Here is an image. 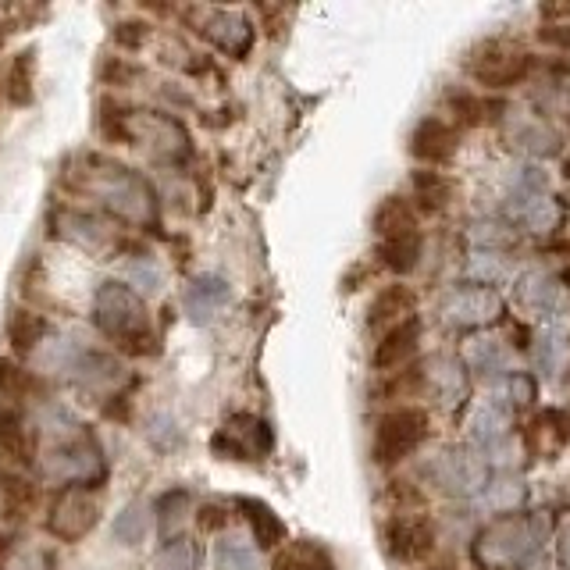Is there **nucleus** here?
Segmentation results:
<instances>
[{
    "mask_svg": "<svg viewBox=\"0 0 570 570\" xmlns=\"http://www.w3.org/2000/svg\"><path fill=\"white\" fill-rule=\"evenodd\" d=\"M72 186L90 193L107 211L118 214L122 221H132V225H150L157 218V193L150 179H143L139 171L125 168V164L93 157L79 171H72Z\"/></svg>",
    "mask_w": 570,
    "mask_h": 570,
    "instance_id": "obj_1",
    "label": "nucleus"
},
{
    "mask_svg": "<svg viewBox=\"0 0 570 570\" xmlns=\"http://www.w3.org/2000/svg\"><path fill=\"white\" fill-rule=\"evenodd\" d=\"M104 132L129 147H143L154 161L182 164L189 157V132L179 118L161 111H122L104 114Z\"/></svg>",
    "mask_w": 570,
    "mask_h": 570,
    "instance_id": "obj_2",
    "label": "nucleus"
},
{
    "mask_svg": "<svg viewBox=\"0 0 570 570\" xmlns=\"http://www.w3.org/2000/svg\"><path fill=\"white\" fill-rule=\"evenodd\" d=\"M93 321L97 328L125 346L129 353H150L154 350V328L150 314L139 300V293L125 282H104L93 296Z\"/></svg>",
    "mask_w": 570,
    "mask_h": 570,
    "instance_id": "obj_3",
    "label": "nucleus"
},
{
    "mask_svg": "<svg viewBox=\"0 0 570 570\" xmlns=\"http://www.w3.org/2000/svg\"><path fill=\"white\" fill-rule=\"evenodd\" d=\"M40 474L54 485H86L104 474V453L100 442L93 439L82 424L61 421L54 432V446L40 456Z\"/></svg>",
    "mask_w": 570,
    "mask_h": 570,
    "instance_id": "obj_4",
    "label": "nucleus"
},
{
    "mask_svg": "<svg viewBox=\"0 0 570 570\" xmlns=\"http://www.w3.org/2000/svg\"><path fill=\"white\" fill-rule=\"evenodd\" d=\"M542 542V521L538 517H503L485 528L474 542V560L485 570H503L524 563Z\"/></svg>",
    "mask_w": 570,
    "mask_h": 570,
    "instance_id": "obj_5",
    "label": "nucleus"
},
{
    "mask_svg": "<svg viewBox=\"0 0 570 570\" xmlns=\"http://www.w3.org/2000/svg\"><path fill=\"white\" fill-rule=\"evenodd\" d=\"M432 432V421H428V410L421 407H399L378 421L375 432V460L378 464H399L407 460L424 439Z\"/></svg>",
    "mask_w": 570,
    "mask_h": 570,
    "instance_id": "obj_6",
    "label": "nucleus"
},
{
    "mask_svg": "<svg viewBox=\"0 0 570 570\" xmlns=\"http://www.w3.org/2000/svg\"><path fill=\"white\" fill-rule=\"evenodd\" d=\"M97 521H100L97 496L86 489H68L57 496L54 506H50L47 528H50V535L61 538V542H82V538L97 528Z\"/></svg>",
    "mask_w": 570,
    "mask_h": 570,
    "instance_id": "obj_7",
    "label": "nucleus"
},
{
    "mask_svg": "<svg viewBox=\"0 0 570 570\" xmlns=\"http://www.w3.org/2000/svg\"><path fill=\"white\" fill-rule=\"evenodd\" d=\"M503 314V296L485 285H460L442 300V321L453 328H481Z\"/></svg>",
    "mask_w": 570,
    "mask_h": 570,
    "instance_id": "obj_8",
    "label": "nucleus"
},
{
    "mask_svg": "<svg viewBox=\"0 0 570 570\" xmlns=\"http://www.w3.org/2000/svg\"><path fill=\"white\" fill-rule=\"evenodd\" d=\"M214 453L225 456V460H261L271 449V428L268 421L253 414H236L228 417L225 428L214 435Z\"/></svg>",
    "mask_w": 570,
    "mask_h": 570,
    "instance_id": "obj_9",
    "label": "nucleus"
},
{
    "mask_svg": "<svg viewBox=\"0 0 570 570\" xmlns=\"http://www.w3.org/2000/svg\"><path fill=\"white\" fill-rule=\"evenodd\" d=\"M432 474L453 496L485 489V464L478 460V453H467V449H442L432 460Z\"/></svg>",
    "mask_w": 570,
    "mask_h": 570,
    "instance_id": "obj_10",
    "label": "nucleus"
},
{
    "mask_svg": "<svg viewBox=\"0 0 570 570\" xmlns=\"http://www.w3.org/2000/svg\"><path fill=\"white\" fill-rule=\"evenodd\" d=\"M385 549L392 560L399 563H417L435 549V528L424 517H392L385 524Z\"/></svg>",
    "mask_w": 570,
    "mask_h": 570,
    "instance_id": "obj_11",
    "label": "nucleus"
},
{
    "mask_svg": "<svg viewBox=\"0 0 570 570\" xmlns=\"http://www.w3.org/2000/svg\"><path fill=\"white\" fill-rule=\"evenodd\" d=\"M524 72H528V57L521 50L499 47V43L481 47L471 61V75L481 86H513L524 79Z\"/></svg>",
    "mask_w": 570,
    "mask_h": 570,
    "instance_id": "obj_12",
    "label": "nucleus"
},
{
    "mask_svg": "<svg viewBox=\"0 0 570 570\" xmlns=\"http://www.w3.org/2000/svg\"><path fill=\"white\" fill-rule=\"evenodd\" d=\"M200 33L232 57H246L253 47V25L239 11H207L204 22H200Z\"/></svg>",
    "mask_w": 570,
    "mask_h": 570,
    "instance_id": "obj_13",
    "label": "nucleus"
},
{
    "mask_svg": "<svg viewBox=\"0 0 570 570\" xmlns=\"http://www.w3.org/2000/svg\"><path fill=\"white\" fill-rule=\"evenodd\" d=\"M513 296L528 310L531 318H553L560 310V278H553L549 271H524L513 285Z\"/></svg>",
    "mask_w": 570,
    "mask_h": 570,
    "instance_id": "obj_14",
    "label": "nucleus"
},
{
    "mask_svg": "<svg viewBox=\"0 0 570 570\" xmlns=\"http://www.w3.org/2000/svg\"><path fill=\"white\" fill-rule=\"evenodd\" d=\"M232 300V289L221 275H200L189 282V289L182 293V310L193 325H207L225 303Z\"/></svg>",
    "mask_w": 570,
    "mask_h": 570,
    "instance_id": "obj_15",
    "label": "nucleus"
},
{
    "mask_svg": "<svg viewBox=\"0 0 570 570\" xmlns=\"http://www.w3.org/2000/svg\"><path fill=\"white\" fill-rule=\"evenodd\" d=\"M36 439L33 428L25 424V417L15 407H0V460H8L15 467H25L36 460Z\"/></svg>",
    "mask_w": 570,
    "mask_h": 570,
    "instance_id": "obj_16",
    "label": "nucleus"
},
{
    "mask_svg": "<svg viewBox=\"0 0 570 570\" xmlns=\"http://www.w3.org/2000/svg\"><path fill=\"white\" fill-rule=\"evenodd\" d=\"M414 307H417L414 289H407V285H389V289H382V293L371 300V307H367V328H375V332L385 335L389 328L410 321Z\"/></svg>",
    "mask_w": 570,
    "mask_h": 570,
    "instance_id": "obj_17",
    "label": "nucleus"
},
{
    "mask_svg": "<svg viewBox=\"0 0 570 570\" xmlns=\"http://www.w3.org/2000/svg\"><path fill=\"white\" fill-rule=\"evenodd\" d=\"M417 342H421V321L417 318L389 328L375 346V367L378 371H392V367L407 364V360L417 353Z\"/></svg>",
    "mask_w": 570,
    "mask_h": 570,
    "instance_id": "obj_18",
    "label": "nucleus"
},
{
    "mask_svg": "<svg viewBox=\"0 0 570 570\" xmlns=\"http://www.w3.org/2000/svg\"><path fill=\"white\" fill-rule=\"evenodd\" d=\"M506 214L521 228H528V232H553L560 225V207L546 193H531V196L513 193L510 204H506Z\"/></svg>",
    "mask_w": 570,
    "mask_h": 570,
    "instance_id": "obj_19",
    "label": "nucleus"
},
{
    "mask_svg": "<svg viewBox=\"0 0 570 570\" xmlns=\"http://www.w3.org/2000/svg\"><path fill=\"white\" fill-rule=\"evenodd\" d=\"M453 150H456V132L449 129L446 122H439V118H424L414 129V136H410V154H414L417 161H428V164L449 161Z\"/></svg>",
    "mask_w": 570,
    "mask_h": 570,
    "instance_id": "obj_20",
    "label": "nucleus"
},
{
    "mask_svg": "<svg viewBox=\"0 0 570 570\" xmlns=\"http://www.w3.org/2000/svg\"><path fill=\"white\" fill-rule=\"evenodd\" d=\"M506 428H510V414L503 410V403L496 399H478L467 417V435H471L474 446L489 449L496 442L506 439Z\"/></svg>",
    "mask_w": 570,
    "mask_h": 570,
    "instance_id": "obj_21",
    "label": "nucleus"
},
{
    "mask_svg": "<svg viewBox=\"0 0 570 570\" xmlns=\"http://www.w3.org/2000/svg\"><path fill=\"white\" fill-rule=\"evenodd\" d=\"M57 232H61L68 243L82 246V250H90V253H104L107 246H111V228L93 218V214H82V211L57 214Z\"/></svg>",
    "mask_w": 570,
    "mask_h": 570,
    "instance_id": "obj_22",
    "label": "nucleus"
},
{
    "mask_svg": "<svg viewBox=\"0 0 570 570\" xmlns=\"http://www.w3.org/2000/svg\"><path fill=\"white\" fill-rule=\"evenodd\" d=\"M506 136H510L513 147L528 157L560 154V136H556L546 122H538V118H513V122L506 125Z\"/></svg>",
    "mask_w": 570,
    "mask_h": 570,
    "instance_id": "obj_23",
    "label": "nucleus"
},
{
    "mask_svg": "<svg viewBox=\"0 0 570 570\" xmlns=\"http://www.w3.org/2000/svg\"><path fill=\"white\" fill-rule=\"evenodd\" d=\"M239 510H243V517H246V524H250L253 542H257V546H264V549L282 546L285 524L268 503H261V499H239Z\"/></svg>",
    "mask_w": 570,
    "mask_h": 570,
    "instance_id": "obj_24",
    "label": "nucleus"
},
{
    "mask_svg": "<svg viewBox=\"0 0 570 570\" xmlns=\"http://www.w3.org/2000/svg\"><path fill=\"white\" fill-rule=\"evenodd\" d=\"M72 371H75V378L93 392L111 389V385H118V378H122L118 360L104 357V353H79V357L72 360Z\"/></svg>",
    "mask_w": 570,
    "mask_h": 570,
    "instance_id": "obj_25",
    "label": "nucleus"
},
{
    "mask_svg": "<svg viewBox=\"0 0 570 570\" xmlns=\"http://www.w3.org/2000/svg\"><path fill=\"white\" fill-rule=\"evenodd\" d=\"M506 339H496V335H474L464 346V360L474 375H499L506 367Z\"/></svg>",
    "mask_w": 570,
    "mask_h": 570,
    "instance_id": "obj_26",
    "label": "nucleus"
},
{
    "mask_svg": "<svg viewBox=\"0 0 570 570\" xmlns=\"http://www.w3.org/2000/svg\"><path fill=\"white\" fill-rule=\"evenodd\" d=\"M189 492L186 489H168L157 496L154 503V524H157V535L164 538V542H171V538L179 535L182 521H186V513H189Z\"/></svg>",
    "mask_w": 570,
    "mask_h": 570,
    "instance_id": "obj_27",
    "label": "nucleus"
},
{
    "mask_svg": "<svg viewBox=\"0 0 570 570\" xmlns=\"http://www.w3.org/2000/svg\"><path fill=\"white\" fill-rule=\"evenodd\" d=\"M375 232L382 239L392 236H407V232H417V218L414 207L403 200V196H385L375 211Z\"/></svg>",
    "mask_w": 570,
    "mask_h": 570,
    "instance_id": "obj_28",
    "label": "nucleus"
},
{
    "mask_svg": "<svg viewBox=\"0 0 570 570\" xmlns=\"http://www.w3.org/2000/svg\"><path fill=\"white\" fill-rule=\"evenodd\" d=\"M378 257H382V264L392 271V275H407V271H414L417 261H421V236H417V232H407V236L382 239Z\"/></svg>",
    "mask_w": 570,
    "mask_h": 570,
    "instance_id": "obj_29",
    "label": "nucleus"
},
{
    "mask_svg": "<svg viewBox=\"0 0 570 570\" xmlns=\"http://www.w3.org/2000/svg\"><path fill=\"white\" fill-rule=\"evenodd\" d=\"M47 335V321L33 310H15L8 318V342L15 353H33Z\"/></svg>",
    "mask_w": 570,
    "mask_h": 570,
    "instance_id": "obj_30",
    "label": "nucleus"
},
{
    "mask_svg": "<svg viewBox=\"0 0 570 570\" xmlns=\"http://www.w3.org/2000/svg\"><path fill=\"white\" fill-rule=\"evenodd\" d=\"M33 82H36V57L33 50H22V54L11 61L8 75H4V90H8V100L18 107H25L33 100Z\"/></svg>",
    "mask_w": 570,
    "mask_h": 570,
    "instance_id": "obj_31",
    "label": "nucleus"
},
{
    "mask_svg": "<svg viewBox=\"0 0 570 570\" xmlns=\"http://www.w3.org/2000/svg\"><path fill=\"white\" fill-rule=\"evenodd\" d=\"M424 382L439 392L442 403H456V399L464 396V375H460L456 360L449 357H435L432 364H428V371H424Z\"/></svg>",
    "mask_w": 570,
    "mask_h": 570,
    "instance_id": "obj_32",
    "label": "nucleus"
},
{
    "mask_svg": "<svg viewBox=\"0 0 570 570\" xmlns=\"http://www.w3.org/2000/svg\"><path fill=\"white\" fill-rule=\"evenodd\" d=\"M0 396L36 399V396H43V382L33 375V371H25L22 364H15V360H0Z\"/></svg>",
    "mask_w": 570,
    "mask_h": 570,
    "instance_id": "obj_33",
    "label": "nucleus"
},
{
    "mask_svg": "<svg viewBox=\"0 0 570 570\" xmlns=\"http://www.w3.org/2000/svg\"><path fill=\"white\" fill-rule=\"evenodd\" d=\"M214 563H218V570H264L257 549L236 535H225L214 546Z\"/></svg>",
    "mask_w": 570,
    "mask_h": 570,
    "instance_id": "obj_34",
    "label": "nucleus"
},
{
    "mask_svg": "<svg viewBox=\"0 0 570 570\" xmlns=\"http://www.w3.org/2000/svg\"><path fill=\"white\" fill-rule=\"evenodd\" d=\"M275 567L278 570H335V563L332 556L321 546H314V542H296V546H289L278 556Z\"/></svg>",
    "mask_w": 570,
    "mask_h": 570,
    "instance_id": "obj_35",
    "label": "nucleus"
},
{
    "mask_svg": "<svg viewBox=\"0 0 570 570\" xmlns=\"http://www.w3.org/2000/svg\"><path fill=\"white\" fill-rule=\"evenodd\" d=\"M147 506L143 503H129L118 517H114V538L122 542V546H139L143 538H147L150 528V517H147Z\"/></svg>",
    "mask_w": 570,
    "mask_h": 570,
    "instance_id": "obj_36",
    "label": "nucleus"
},
{
    "mask_svg": "<svg viewBox=\"0 0 570 570\" xmlns=\"http://www.w3.org/2000/svg\"><path fill=\"white\" fill-rule=\"evenodd\" d=\"M0 503L11 513H22L36 503V485L15 471H0Z\"/></svg>",
    "mask_w": 570,
    "mask_h": 570,
    "instance_id": "obj_37",
    "label": "nucleus"
},
{
    "mask_svg": "<svg viewBox=\"0 0 570 570\" xmlns=\"http://www.w3.org/2000/svg\"><path fill=\"white\" fill-rule=\"evenodd\" d=\"M563 353H567V346H563V335L556 332H542L535 342V350H531V357H535V367L542 371L546 378H556L563 367Z\"/></svg>",
    "mask_w": 570,
    "mask_h": 570,
    "instance_id": "obj_38",
    "label": "nucleus"
},
{
    "mask_svg": "<svg viewBox=\"0 0 570 570\" xmlns=\"http://www.w3.org/2000/svg\"><path fill=\"white\" fill-rule=\"evenodd\" d=\"M414 193H417V200H421L424 207H442V204H449V182L442 179L439 171H414Z\"/></svg>",
    "mask_w": 570,
    "mask_h": 570,
    "instance_id": "obj_39",
    "label": "nucleus"
},
{
    "mask_svg": "<svg viewBox=\"0 0 570 570\" xmlns=\"http://www.w3.org/2000/svg\"><path fill=\"white\" fill-rule=\"evenodd\" d=\"M157 570H193L196 567V549L186 538H171L164 542V549L157 553Z\"/></svg>",
    "mask_w": 570,
    "mask_h": 570,
    "instance_id": "obj_40",
    "label": "nucleus"
},
{
    "mask_svg": "<svg viewBox=\"0 0 570 570\" xmlns=\"http://www.w3.org/2000/svg\"><path fill=\"white\" fill-rule=\"evenodd\" d=\"M467 275L474 278V285H485V289H489V285L503 282L506 261L499 253H474L471 264H467Z\"/></svg>",
    "mask_w": 570,
    "mask_h": 570,
    "instance_id": "obj_41",
    "label": "nucleus"
},
{
    "mask_svg": "<svg viewBox=\"0 0 570 570\" xmlns=\"http://www.w3.org/2000/svg\"><path fill=\"white\" fill-rule=\"evenodd\" d=\"M125 285H139V289H147V293H157L161 289V268L150 264V257H139L125 268Z\"/></svg>",
    "mask_w": 570,
    "mask_h": 570,
    "instance_id": "obj_42",
    "label": "nucleus"
},
{
    "mask_svg": "<svg viewBox=\"0 0 570 570\" xmlns=\"http://www.w3.org/2000/svg\"><path fill=\"white\" fill-rule=\"evenodd\" d=\"M471 239L478 246H492V250H503L506 243H510V232H506V225H496V221H481V225L471 228Z\"/></svg>",
    "mask_w": 570,
    "mask_h": 570,
    "instance_id": "obj_43",
    "label": "nucleus"
},
{
    "mask_svg": "<svg viewBox=\"0 0 570 570\" xmlns=\"http://www.w3.org/2000/svg\"><path fill=\"white\" fill-rule=\"evenodd\" d=\"M524 489L517 485V481H499V485H489V503L496 506V510H513V506L521 503Z\"/></svg>",
    "mask_w": 570,
    "mask_h": 570,
    "instance_id": "obj_44",
    "label": "nucleus"
},
{
    "mask_svg": "<svg viewBox=\"0 0 570 570\" xmlns=\"http://www.w3.org/2000/svg\"><path fill=\"white\" fill-rule=\"evenodd\" d=\"M506 389H510L513 403H531V399H535V382H531V375H521V371H513V375L506 378Z\"/></svg>",
    "mask_w": 570,
    "mask_h": 570,
    "instance_id": "obj_45",
    "label": "nucleus"
},
{
    "mask_svg": "<svg viewBox=\"0 0 570 570\" xmlns=\"http://www.w3.org/2000/svg\"><path fill=\"white\" fill-rule=\"evenodd\" d=\"M114 40L122 43V47H139V43L147 40V25L143 22H125V25H118V33H114Z\"/></svg>",
    "mask_w": 570,
    "mask_h": 570,
    "instance_id": "obj_46",
    "label": "nucleus"
},
{
    "mask_svg": "<svg viewBox=\"0 0 570 570\" xmlns=\"http://www.w3.org/2000/svg\"><path fill=\"white\" fill-rule=\"evenodd\" d=\"M50 560L43 553H36V549H29V553H18L15 560H11L8 570H47Z\"/></svg>",
    "mask_w": 570,
    "mask_h": 570,
    "instance_id": "obj_47",
    "label": "nucleus"
},
{
    "mask_svg": "<svg viewBox=\"0 0 570 570\" xmlns=\"http://www.w3.org/2000/svg\"><path fill=\"white\" fill-rule=\"evenodd\" d=\"M538 36H542V43H549V47L570 50V25H546Z\"/></svg>",
    "mask_w": 570,
    "mask_h": 570,
    "instance_id": "obj_48",
    "label": "nucleus"
},
{
    "mask_svg": "<svg viewBox=\"0 0 570 570\" xmlns=\"http://www.w3.org/2000/svg\"><path fill=\"white\" fill-rule=\"evenodd\" d=\"M225 521H228V513L221 510L218 503H207L204 510H200V528H207V531H218V528H225Z\"/></svg>",
    "mask_w": 570,
    "mask_h": 570,
    "instance_id": "obj_49",
    "label": "nucleus"
},
{
    "mask_svg": "<svg viewBox=\"0 0 570 570\" xmlns=\"http://www.w3.org/2000/svg\"><path fill=\"white\" fill-rule=\"evenodd\" d=\"M556 546H560V560H563V567L570 570V513H563L560 535H556Z\"/></svg>",
    "mask_w": 570,
    "mask_h": 570,
    "instance_id": "obj_50",
    "label": "nucleus"
},
{
    "mask_svg": "<svg viewBox=\"0 0 570 570\" xmlns=\"http://www.w3.org/2000/svg\"><path fill=\"white\" fill-rule=\"evenodd\" d=\"M8 553H11V538L0 531V563H4V556H8Z\"/></svg>",
    "mask_w": 570,
    "mask_h": 570,
    "instance_id": "obj_51",
    "label": "nucleus"
},
{
    "mask_svg": "<svg viewBox=\"0 0 570 570\" xmlns=\"http://www.w3.org/2000/svg\"><path fill=\"white\" fill-rule=\"evenodd\" d=\"M424 570H453V563H432V567H424Z\"/></svg>",
    "mask_w": 570,
    "mask_h": 570,
    "instance_id": "obj_52",
    "label": "nucleus"
}]
</instances>
